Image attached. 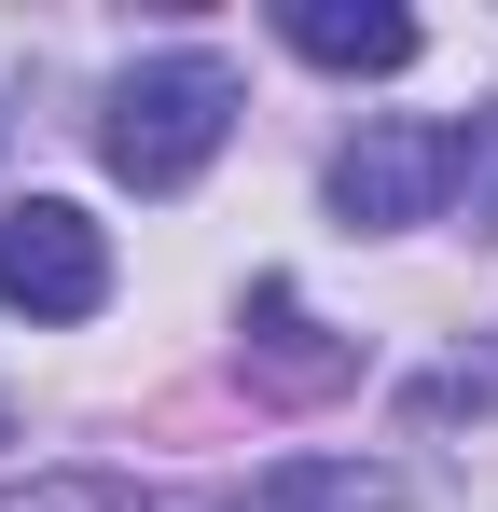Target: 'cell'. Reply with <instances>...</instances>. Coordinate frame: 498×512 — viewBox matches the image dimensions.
<instances>
[{
  "label": "cell",
  "instance_id": "1",
  "mask_svg": "<svg viewBox=\"0 0 498 512\" xmlns=\"http://www.w3.org/2000/svg\"><path fill=\"white\" fill-rule=\"evenodd\" d=\"M222 139H236V70L222 56H139L111 84V111H97V153H111V180H139V194H180Z\"/></svg>",
  "mask_w": 498,
  "mask_h": 512
},
{
  "label": "cell",
  "instance_id": "2",
  "mask_svg": "<svg viewBox=\"0 0 498 512\" xmlns=\"http://www.w3.org/2000/svg\"><path fill=\"white\" fill-rule=\"evenodd\" d=\"M0 305L14 319H97L111 305V250H97V222H83L70 194L0 208Z\"/></svg>",
  "mask_w": 498,
  "mask_h": 512
},
{
  "label": "cell",
  "instance_id": "3",
  "mask_svg": "<svg viewBox=\"0 0 498 512\" xmlns=\"http://www.w3.org/2000/svg\"><path fill=\"white\" fill-rule=\"evenodd\" d=\"M443 180H457V125H374L332 153V208L346 222H429Z\"/></svg>",
  "mask_w": 498,
  "mask_h": 512
},
{
  "label": "cell",
  "instance_id": "4",
  "mask_svg": "<svg viewBox=\"0 0 498 512\" xmlns=\"http://www.w3.org/2000/svg\"><path fill=\"white\" fill-rule=\"evenodd\" d=\"M346 374H360V333H319L305 291L263 277V291H249V388H277V402H332Z\"/></svg>",
  "mask_w": 498,
  "mask_h": 512
},
{
  "label": "cell",
  "instance_id": "5",
  "mask_svg": "<svg viewBox=\"0 0 498 512\" xmlns=\"http://www.w3.org/2000/svg\"><path fill=\"white\" fill-rule=\"evenodd\" d=\"M208 512H415V485L374 471V457H291V471H263V485H236Z\"/></svg>",
  "mask_w": 498,
  "mask_h": 512
},
{
  "label": "cell",
  "instance_id": "6",
  "mask_svg": "<svg viewBox=\"0 0 498 512\" xmlns=\"http://www.w3.org/2000/svg\"><path fill=\"white\" fill-rule=\"evenodd\" d=\"M277 28H291V56H319V70H402L415 56V14H388V0H291Z\"/></svg>",
  "mask_w": 498,
  "mask_h": 512
},
{
  "label": "cell",
  "instance_id": "7",
  "mask_svg": "<svg viewBox=\"0 0 498 512\" xmlns=\"http://www.w3.org/2000/svg\"><path fill=\"white\" fill-rule=\"evenodd\" d=\"M415 416H429V429H457V416H498V346L443 360V374H415Z\"/></svg>",
  "mask_w": 498,
  "mask_h": 512
},
{
  "label": "cell",
  "instance_id": "8",
  "mask_svg": "<svg viewBox=\"0 0 498 512\" xmlns=\"http://www.w3.org/2000/svg\"><path fill=\"white\" fill-rule=\"evenodd\" d=\"M0 512H139V485H111V471H42V485H14Z\"/></svg>",
  "mask_w": 498,
  "mask_h": 512
},
{
  "label": "cell",
  "instance_id": "9",
  "mask_svg": "<svg viewBox=\"0 0 498 512\" xmlns=\"http://www.w3.org/2000/svg\"><path fill=\"white\" fill-rule=\"evenodd\" d=\"M0 429H14V416H0Z\"/></svg>",
  "mask_w": 498,
  "mask_h": 512
}]
</instances>
